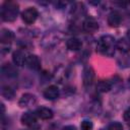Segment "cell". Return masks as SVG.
<instances>
[{"label": "cell", "mask_w": 130, "mask_h": 130, "mask_svg": "<svg viewBox=\"0 0 130 130\" xmlns=\"http://www.w3.org/2000/svg\"><path fill=\"white\" fill-rule=\"evenodd\" d=\"M117 49V41L111 35L102 36L96 43V51L107 57L114 55L115 50Z\"/></svg>", "instance_id": "1"}, {"label": "cell", "mask_w": 130, "mask_h": 130, "mask_svg": "<svg viewBox=\"0 0 130 130\" xmlns=\"http://www.w3.org/2000/svg\"><path fill=\"white\" fill-rule=\"evenodd\" d=\"M19 12V6L15 1H5L1 6V18L4 21H14Z\"/></svg>", "instance_id": "2"}, {"label": "cell", "mask_w": 130, "mask_h": 130, "mask_svg": "<svg viewBox=\"0 0 130 130\" xmlns=\"http://www.w3.org/2000/svg\"><path fill=\"white\" fill-rule=\"evenodd\" d=\"M62 39V36L58 31H48L44 35L42 41H41V46L45 49H51L58 45Z\"/></svg>", "instance_id": "3"}, {"label": "cell", "mask_w": 130, "mask_h": 130, "mask_svg": "<svg viewBox=\"0 0 130 130\" xmlns=\"http://www.w3.org/2000/svg\"><path fill=\"white\" fill-rule=\"evenodd\" d=\"M39 16V12L35 7H27L21 12V19L26 24L34 23Z\"/></svg>", "instance_id": "4"}, {"label": "cell", "mask_w": 130, "mask_h": 130, "mask_svg": "<svg viewBox=\"0 0 130 130\" xmlns=\"http://www.w3.org/2000/svg\"><path fill=\"white\" fill-rule=\"evenodd\" d=\"M82 29L87 34H93L99 29V23L92 16H87L82 22Z\"/></svg>", "instance_id": "5"}, {"label": "cell", "mask_w": 130, "mask_h": 130, "mask_svg": "<svg viewBox=\"0 0 130 130\" xmlns=\"http://www.w3.org/2000/svg\"><path fill=\"white\" fill-rule=\"evenodd\" d=\"M37 102H38V100L35 94L23 93L18 101V105L20 108H29V107H34L37 104Z\"/></svg>", "instance_id": "6"}, {"label": "cell", "mask_w": 130, "mask_h": 130, "mask_svg": "<svg viewBox=\"0 0 130 130\" xmlns=\"http://www.w3.org/2000/svg\"><path fill=\"white\" fill-rule=\"evenodd\" d=\"M122 20H123L122 14L119 11H117V10L111 11L109 13L108 17H107L108 24L111 27H118V26H120V24L122 23Z\"/></svg>", "instance_id": "7"}, {"label": "cell", "mask_w": 130, "mask_h": 130, "mask_svg": "<svg viewBox=\"0 0 130 130\" xmlns=\"http://www.w3.org/2000/svg\"><path fill=\"white\" fill-rule=\"evenodd\" d=\"M41 60L40 58L35 55V54H28L27 57H26V60H25V66L27 68H29L30 70H35V71H38L41 69Z\"/></svg>", "instance_id": "8"}, {"label": "cell", "mask_w": 130, "mask_h": 130, "mask_svg": "<svg viewBox=\"0 0 130 130\" xmlns=\"http://www.w3.org/2000/svg\"><path fill=\"white\" fill-rule=\"evenodd\" d=\"M28 54H26V52L23 49H18L16 51L13 52L12 54V60H13V64H15L16 66H23L25 65V60Z\"/></svg>", "instance_id": "9"}, {"label": "cell", "mask_w": 130, "mask_h": 130, "mask_svg": "<svg viewBox=\"0 0 130 130\" xmlns=\"http://www.w3.org/2000/svg\"><path fill=\"white\" fill-rule=\"evenodd\" d=\"M59 94H60V91L56 85H50V86L46 87L45 90L43 91L44 98L48 101H54V100L58 99Z\"/></svg>", "instance_id": "10"}, {"label": "cell", "mask_w": 130, "mask_h": 130, "mask_svg": "<svg viewBox=\"0 0 130 130\" xmlns=\"http://www.w3.org/2000/svg\"><path fill=\"white\" fill-rule=\"evenodd\" d=\"M37 119H38V117H37L36 113H32V112H25V113L22 114V116H21V118H20V121H21V123H22L24 126L30 127V126H32V125H35V124L37 123Z\"/></svg>", "instance_id": "11"}, {"label": "cell", "mask_w": 130, "mask_h": 130, "mask_svg": "<svg viewBox=\"0 0 130 130\" xmlns=\"http://www.w3.org/2000/svg\"><path fill=\"white\" fill-rule=\"evenodd\" d=\"M14 40V34L12 30L8 29V28H2L1 32H0V41H1V45H9L11 44V42Z\"/></svg>", "instance_id": "12"}, {"label": "cell", "mask_w": 130, "mask_h": 130, "mask_svg": "<svg viewBox=\"0 0 130 130\" xmlns=\"http://www.w3.org/2000/svg\"><path fill=\"white\" fill-rule=\"evenodd\" d=\"M35 113L37 117L42 120H50L54 116V112L50 108H47V107H40L36 110Z\"/></svg>", "instance_id": "13"}, {"label": "cell", "mask_w": 130, "mask_h": 130, "mask_svg": "<svg viewBox=\"0 0 130 130\" xmlns=\"http://www.w3.org/2000/svg\"><path fill=\"white\" fill-rule=\"evenodd\" d=\"M1 70H2L3 75H5L6 77H9V78L15 77L17 75V68H16V65L15 64L5 63V64L2 65Z\"/></svg>", "instance_id": "14"}, {"label": "cell", "mask_w": 130, "mask_h": 130, "mask_svg": "<svg viewBox=\"0 0 130 130\" xmlns=\"http://www.w3.org/2000/svg\"><path fill=\"white\" fill-rule=\"evenodd\" d=\"M93 78H94L93 69L90 66L85 67L83 70V74H82V80H83L84 86H90L91 83L93 82Z\"/></svg>", "instance_id": "15"}, {"label": "cell", "mask_w": 130, "mask_h": 130, "mask_svg": "<svg viewBox=\"0 0 130 130\" xmlns=\"http://www.w3.org/2000/svg\"><path fill=\"white\" fill-rule=\"evenodd\" d=\"M66 47L69 51H78L81 49L82 47V42L78 39V38H75V37H72V38H69L66 42Z\"/></svg>", "instance_id": "16"}, {"label": "cell", "mask_w": 130, "mask_h": 130, "mask_svg": "<svg viewBox=\"0 0 130 130\" xmlns=\"http://www.w3.org/2000/svg\"><path fill=\"white\" fill-rule=\"evenodd\" d=\"M112 85L113 84L109 79H102L98 81L95 88L99 92H108L112 89Z\"/></svg>", "instance_id": "17"}, {"label": "cell", "mask_w": 130, "mask_h": 130, "mask_svg": "<svg viewBox=\"0 0 130 130\" xmlns=\"http://www.w3.org/2000/svg\"><path fill=\"white\" fill-rule=\"evenodd\" d=\"M117 49L122 53H128L130 51V40L125 37L117 41Z\"/></svg>", "instance_id": "18"}, {"label": "cell", "mask_w": 130, "mask_h": 130, "mask_svg": "<svg viewBox=\"0 0 130 130\" xmlns=\"http://www.w3.org/2000/svg\"><path fill=\"white\" fill-rule=\"evenodd\" d=\"M1 94H2V96L5 98L6 100L10 101V100H12V99L14 98V95H15V90H14L11 86H9V85H5V86L2 87Z\"/></svg>", "instance_id": "19"}, {"label": "cell", "mask_w": 130, "mask_h": 130, "mask_svg": "<svg viewBox=\"0 0 130 130\" xmlns=\"http://www.w3.org/2000/svg\"><path fill=\"white\" fill-rule=\"evenodd\" d=\"M85 6L83 5V3H75L74 6L72 7V13L75 16H81L83 14H85Z\"/></svg>", "instance_id": "20"}, {"label": "cell", "mask_w": 130, "mask_h": 130, "mask_svg": "<svg viewBox=\"0 0 130 130\" xmlns=\"http://www.w3.org/2000/svg\"><path fill=\"white\" fill-rule=\"evenodd\" d=\"M107 130H124V127L122 125V123L120 122H112L108 125Z\"/></svg>", "instance_id": "21"}, {"label": "cell", "mask_w": 130, "mask_h": 130, "mask_svg": "<svg viewBox=\"0 0 130 130\" xmlns=\"http://www.w3.org/2000/svg\"><path fill=\"white\" fill-rule=\"evenodd\" d=\"M93 127V124L90 120H83L80 123V129L81 130H91Z\"/></svg>", "instance_id": "22"}, {"label": "cell", "mask_w": 130, "mask_h": 130, "mask_svg": "<svg viewBox=\"0 0 130 130\" xmlns=\"http://www.w3.org/2000/svg\"><path fill=\"white\" fill-rule=\"evenodd\" d=\"M123 119L126 121V122H128V123H130V108H128L125 112H124V115H123Z\"/></svg>", "instance_id": "23"}, {"label": "cell", "mask_w": 130, "mask_h": 130, "mask_svg": "<svg viewBox=\"0 0 130 130\" xmlns=\"http://www.w3.org/2000/svg\"><path fill=\"white\" fill-rule=\"evenodd\" d=\"M62 130H77V129H76V127L73 126V125H67V126L63 127Z\"/></svg>", "instance_id": "24"}, {"label": "cell", "mask_w": 130, "mask_h": 130, "mask_svg": "<svg viewBox=\"0 0 130 130\" xmlns=\"http://www.w3.org/2000/svg\"><path fill=\"white\" fill-rule=\"evenodd\" d=\"M127 38H128V39H129V40H130V30H129V31H128V35H127Z\"/></svg>", "instance_id": "25"}, {"label": "cell", "mask_w": 130, "mask_h": 130, "mask_svg": "<svg viewBox=\"0 0 130 130\" xmlns=\"http://www.w3.org/2000/svg\"><path fill=\"white\" fill-rule=\"evenodd\" d=\"M128 83H129V85H130V76L128 77Z\"/></svg>", "instance_id": "26"}, {"label": "cell", "mask_w": 130, "mask_h": 130, "mask_svg": "<svg viewBox=\"0 0 130 130\" xmlns=\"http://www.w3.org/2000/svg\"><path fill=\"white\" fill-rule=\"evenodd\" d=\"M101 130H103V129H101Z\"/></svg>", "instance_id": "27"}]
</instances>
